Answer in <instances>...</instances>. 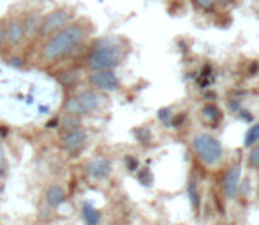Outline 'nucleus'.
<instances>
[{"instance_id": "14", "label": "nucleus", "mask_w": 259, "mask_h": 225, "mask_svg": "<svg viewBox=\"0 0 259 225\" xmlns=\"http://www.w3.org/2000/svg\"><path fill=\"white\" fill-rule=\"evenodd\" d=\"M79 78V72L78 71H72V69H69V71H64L60 72V74L57 76L58 83H60L64 88H69V86H74L76 81H78Z\"/></svg>"}, {"instance_id": "19", "label": "nucleus", "mask_w": 259, "mask_h": 225, "mask_svg": "<svg viewBox=\"0 0 259 225\" xmlns=\"http://www.w3.org/2000/svg\"><path fill=\"white\" fill-rule=\"evenodd\" d=\"M159 120L164 123L166 127H173V112H171L169 107H162V109L159 111Z\"/></svg>"}, {"instance_id": "9", "label": "nucleus", "mask_w": 259, "mask_h": 225, "mask_svg": "<svg viewBox=\"0 0 259 225\" xmlns=\"http://www.w3.org/2000/svg\"><path fill=\"white\" fill-rule=\"evenodd\" d=\"M240 178H242V167H240V164H233L231 167L226 171L224 180H222V188H224L226 197L233 199L238 194Z\"/></svg>"}, {"instance_id": "24", "label": "nucleus", "mask_w": 259, "mask_h": 225, "mask_svg": "<svg viewBox=\"0 0 259 225\" xmlns=\"http://www.w3.org/2000/svg\"><path fill=\"white\" fill-rule=\"evenodd\" d=\"M192 2H194L196 6L199 7V9H203V11H210L211 7H213L215 0H192Z\"/></svg>"}, {"instance_id": "22", "label": "nucleus", "mask_w": 259, "mask_h": 225, "mask_svg": "<svg viewBox=\"0 0 259 225\" xmlns=\"http://www.w3.org/2000/svg\"><path fill=\"white\" fill-rule=\"evenodd\" d=\"M211 83V67L205 65L201 72V78H199V86H208Z\"/></svg>"}, {"instance_id": "16", "label": "nucleus", "mask_w": 259, "mask_h": 225, "mask_svg": "<svg viewBox=\"0 0 259 225\" xmlns=\"http://www.w3.org/2000/svg\"><path fill=\"white\" fill-rule=\"evenodd\" d=\"M259 143V123H254L247 129L245 137H243V146L245 148H252L254 144Z\"/></svg>"}, {"instance_id": "26", "label": "nucleus", "mask_w": 259, "mask_h": 225, "mask_svg": "<svg viewBox=\"0 0 259 225\" xmlns=\"http://www.w3.org/2000/svg\"><path fill=\"white\" fill-rule=\"evenodd\" d=\"M236 115H238L240 120H243V122H247V123L252 122V120H254V116L250 115L249 111H245V109H238V111H236Z\"/></svg>"}, {"instance_id": "30", "label": "nucleus", "mask_w": 259, "mask_h": 225, "mask_svg": "<svg viewBox=\"0 0 259 225\" xmlns=\"http://www.w3.org/2000/svg\"><path fill=\"white\" fill-rule=\"evenodd\" d=\"M215 2L219 4V6H222V7H226V6H231L235 0H215Z\"/></svg>"}, {"instance_id": "10", "label": "nucleus", "mask_w": 259, "mask_h": 225, "mask_svg": "<svg viewBox=\"0 0 259 225\" xmlns=\"http://www.w3.org/2000/svg\"><path fill=\"white\" fill-rule=\"evenodd\" d=\"M87 174L94 180H106L111 174V162L106 157H97L87 164Z\"/></svg>"}, {"instance_id": "1", "label": "nucleus", "mask_w": 259, "mask_h": 225, "mask_svg": "<svg viewBox=\"0 0 259 225\" xmlns=\"http://www.w3.org/2000/svg\"><path fill=\"white\" fill-rule=\"evenodd\" d=\"M87 32L85 25L76 21V23H69L64 28H60L58 32H55L53 35H50L46 39L45 46L41 49V57L45 62H58L64 60L69 55L79 49V46L85 42Z\"/></svg>"}, {"instance_id": "8", "label": "nucleus", "mask_w": 259, "mask_h": 225, "mask_svg": "<svg viewBox=\"0 0 259 225\" xmlns=\"http://www.w3.org/2000/svg\"><path fill=\"white\" fill-rule=\"evenodd\" d=\"M25 39V30H23V21L21 18H9L7 23H4V41L11 48H16L23 42Z\"/></svg>"}, {"instance_id": "3", "label": "nucleus", "mask_w": 259, "mask_h": 225, "mask_svg": "<svg viewBox=\"0 0 259 225\" xmlns=\"http://www.w3.org/2000/svg\"><path fill=\"white\" fill-rule=\"evenodd\" d=\"M106 99L101 92L97 90H81V92L71 95L64 104V109L69 112V115H90V112L99 111L101 107L104 106Z\"/></svg>"}, {"instance_id": "7", "label": "nucleus", "mask_w": 259, "mask_h": 225, "mask_svg": "<svg viewBox=\"0 0 259 225\" xmlns=\"http://www.w3.org/2000/svg\"><path fill=\"white\" fill-rule=\"evenodd\" d=\"M87 141H89V136H87L85 130L72 129V130H67V132L62 136V146H64V150L67 151V153L76 157V155L85 148Z\"/></svg>"}, {"instance_id": "25", "label": "nucleus", "mask_w": 259, "mask_h": 225, "mask_svg": "<svg viewBox=\"0 0 259 225\" xmlns=\"http://www.w3.org/2000/svg\"><path fill=\"white\" fill-rule=\"evenodd\" d=\"M125 165H127V169L129 171H138V167H140V164H138V160L134 157H125Z\"/></svg>"}, {"instance_id": "4", "label": "nucleus", "mask_w": 259, "mask_h": 225, "mask_svg": "<svg viewBox=\"0 0 259 225\" xmlns=\"http://www.w3.org/2000/svg\"><path fill=\"white\" fill-rule=\"evenodd\" d=\"M192 146H194L196 153H198L199 160L206 165H215L221 162L222 155H224V150H222V144L217 137L210 136V134L203 132L194 136L192 139Z\"/></svg>"}, {"instance_id": "17", "label": "nucleus", "mask_w": 259, "mask_h": 225, "mask_svg": "<svg viewBox=\"0 0 259 225\" xmlns=\"http://www.w3.org/2000/svg\"><path fill=\"white\" fill-rule=\"evenodd\" d=\"M187 195L189 201H191V206L194 209H199V194H198V187H196V181H189L187 185Z\"/></svg>"}, {"instance_id": "11", "label": "nucleus", "mask_w": 259, "mask_h": 225, "mask_svg": "<svg viewBox=\"0 0 259 225\" xmlns=\"http://www.w3.org/2000/svg\"><path fill=\"white\" fill-rule=\"evenodd\" d=\"M23 30H25V39H34L39 35V28H41L42 14L39 11H30L27 13V16L23 18Z\"/></svg>"}, {"instance_id": "29", "label": "nucleus", "mask_w": 259, "mask_h": 225, "mask_svg": "<svg viewBox=\"0 0 259 225\" xmlns=\"http://www.w3.org/2000/svg\"><path fill=\"white\" fill-rule=\"evenodd\" d=\"M6 44V41H4V23L0 21V48Z\"/></svg>"}, {"instance_id": "27", "label": "nucleus", "mask_w": 259, "mask_h": 225, "mask_svg": "<svg viewBox=\"0 0 259 225\" xmlns=\"http://www.w3.org/2000/svg\"><path fill=\"white\" fill-rule=\"evenodd\" d=\"M9 65L11 67H16V69H21L25 65V62L21 60V58H11L9 60Z\"/></svg>"}, {"instance_id": "13", "label": "nucleus", "mask_w": 259, "mask_h": 225, "mask_svg": "<svg viewBox=\"0 0 259 225\" xmlns=\"http://www.w3.org/2000/svg\"><path fill=\"white\" fill-rule=\"evenodd\" d=\"M201 116L206 123L215 125V123H219V120L222 118V112L217 106H215V104H206V106L201 109Z\"/></svg>"}, {"instance_id": "2", "label": "nucleus", "mask_w": 259, "mask_h": 225, "mask_svg": "<svg viewBox=\"0 0 259 225\" xmlns=\"http://www.w3.org/2000/svg\"><path fill=\"white\" fill-rule=\"evenodd\" d=\"M123 60V48L115 37H103L94 42L87 65L90 71H113Z\"/></svg>"}, {"instance_id": "28", "label": "nucleus", "mask_w": 259, "mask_h": 225, "mask_svg": "<svg viewBox=\"0 0 259 225\" xmlns=\"http://www.w3.org/2000/svg\"><path fill=\"white\" fill-rule=\"evenodd\" d=\"M58 123H60V120L53 118V120H50V122L46 123V127H48V129H55V127H58Z\"/></svg>"}, {"instance_id": "12", "label": "nucleus", "mask_w": 259, "mask_h": 225, "mask_svg": "<svg viewBox=\"0 0 259 225\" xmlns=\"http://www.w3.org/2000/svg\"><path fill=\"white\" fill-rule=\"evenodd\" d=\"M46 204L52 206V208H58V206H62L65 202V192L62 187H57V185H53V187H50L48 190H46Z\"/></svg>"}, {"instance_id": "20", "label": "nucleus", "mask_w": 259, "mask_h": 225, "mask_svg": "<svg viewBox=\"0 0 259 225\" xmlns=\"http://www.w3.org/2000/svg\"><path fill=\"white\" fill-rule=\"evenodd\" d=\"M249 165L252 169H259V143L254 144L249 153Z\"/></svg>"}, {"instance_id": "5", "label": "nucleus", "mask_w": 259, "mask_h": 225, "mask_svg": "<svg viewBox=\"0 0 259 225\" xmlns=\"http://www.w3.org/2000/svg\"><path fill=\"white\" fill-rule=\"evenodd\" d=\"M72 11L67 7H60V9H55L52 13H48L46 16H42L41 28H39V37H46L53 35L55 32H58L60 28H64L65 25L71 23L72 20Z\"/></svg>"}, {"instance_id": "6", "label": "nucleus", "mask_w": 259, "mask_h": 225, "mask_svg": "<svg viewBox=\"0 0 259 225\" xmlns=\"http://www.w3.org/2000/svg\"><path fill=\"white\" fill-rule=\"evenodd\" d=\"M89 81L97 92H115L120 88V79L115 71H92Z\"/></svg>"}, {"instance_id": "18", "label": "nucleus", "mask_w": 259, "mask_h": 225, "mask_svg": "<svg viewBox=\"0 0 259 225\" xmlns=\"http://www.w3.org/2000/svg\"><path fill=\"white\" fill-rule=\"evenodd\" d=\"M134 136H136V139L140 141L141 144H145V146L150 144V141H152V132L148 129H145V127L134 130Z\"/></svg>"}, {"instance_id": "21", "label": "nucleus", "mask_w": 259, "mask_h": 225, "mask_svg": "<svg viewBox=\"0 0 259 225\" xmlns=\"http://www.w3.org/2000/svg\"><path fill=\"white\" fill-rule=\"evenodd\" d=\"M62 127H64L65 130H72V129H78L79 127V120L76 115H67V118L64 120V123H62Z\"/></svg>"}, {"instance_id": "23", "label": "nucleus", "mask_w": 259, "mask_h": 225, "mask_svg": "<svg viewBox=\"0 0 259 225\" xmlns=\"http://www.w3.org/2000/svg\"><path fill=\"white\" fill-rule=\"evenodd\" d=\"M138 180H140V181H141V185H145V187H150L152 181H154V178H152L150 169L145 167L143 171H141L140 174H138Z\"/></svg>"}, {"instance_id": "31", "label": "nucleus", "mask_w": 259, "mask_h": 225, "mask_svg": "<svg viewBox=\"0 0 259 225\" xmlns=\"http://www.w3.org/2000/svg\"><path fill=\"white\" fill-rule=\"evenodd\" d=\"M4 158H6V155H4V146H2V143H0V167H2V164H4Z\"/></svg>"}, {"instance_id": "15", "label": "nucleus", "mask_w": 259, "mask_h": 225, "mask_svg": "<svg viewBox=\"0 0 259 225\" xmlns=\"http://www.w3.org/2000/svg\"><path fill=\"white\" fill-rule=\"evenodd\" d=\"M83 218H85L87 225H99L101 213L97 211L92 204H85V206H83Z\"/></svg>"}]
</instances>
